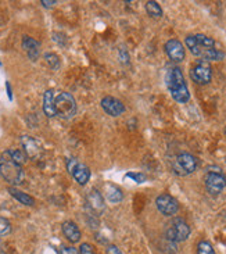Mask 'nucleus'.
I'll return each instance as SVG.
<instances>
[{
    "mask_svg": "<svg viewBox=\"0 0 226 254\" xmlns=\"http://www.w3.org/2000/svg\"><path fill=\"white\" fill-rule=\"evenodd\" d=\"M26 160H28L26 154L20 149H7L0 154V161L14 163V164H18V166L21 167L25 164Z\"/></svg>",
    "mask_w": 226,
    "mask_h": 254,
    "instance_id": "obj_15",
    "label": "nucleus"
},
{
    "mask_svg": "<svg viewBox=\"0 0 226 254\" xmlns=\"http://www.w3.org/2000/svg\"><path fill=\"white\" fill-rule=\"evenodd\" d=\"M156 206L158 211L165 217H174L179 210V204L176 202V199H174L171 194H166V193H163L157 197Z\"/></svg>",
    "mask_w": 226,
    "mask_h": 254,
    "instance_id": "obj_9",
    "label": "nucleus"
},
{
    "mask_svg": "<svg viewBox=\"0 0 226 254\" xmlns=\"http://www.w3.org/2000/svg\"><path fill=\"white\" fill-rule=\"evenodd\" d=\"M56 113L62 120H70L77 114V102L71 93L61 92L56 96Z\"/></svg>",
    "mask_w": 226,
    "mask_h": 254,
    "instance_id": "obj_3",
    "label": "nucleus"
},
{
    "mask_svg": "<svg viewBox=\"0 0 226 254\" xmlns=\"http://www.w3.org/2000/svg\"><path fill=\"white\" fill-rule=\"evenodd\" d=\"M165 235L166 239L174 242V243L183 242L190 235V227L182 218H174L168 224Z\"/></svg>",
    "mask_w": 226,
    "mask_h": 254,
    "instance_id": "obj_5",
    "label": "nucleus"
},
{
    "mask_svg": "<svg viewBox=\"0 0 226 254\" xmlns=\"http://www.w3.org/2000/svg\"><path fill=\"white\" fill-rule=\"evenodd\" d=\"M67 168L72 178L78 182L79 185H86L90 179V169L89 167L85 166L83 163L78 161L77 158H68L67 160Z\"/></svg>",
    "mask_w": 226,
    "mask_h": 254,
    "instance_id": "obj_7",
    "label": "nucleus"
},
{
    "mask_svg": "<svg viewBox=\"0 0 226 254\" xmlns=\"http://www.w3.org/2000/svg\"><path fill=\"white\" fill-rule=\"evenodd\" d=\"M79 254H96L93 246L89 243H82L79 247Z\"/></svg>",
    "mask_w": 226,
    "mask_h": 254,
    "instance_id": "obj_25",
    "label": "nucleus"
},
{
    "mask_svg": "<svg viewBox=\"0 0 226 254\" xmlns=\"http://www.w3.org/2000/svg\"><path fill=\"white\" fill-rule=\"evenodd\" d=\"M185 43L196 57L201 59V62H221L225 57V53L217 47V42L203 34L189 35Z\"/></svg>",
    "mask_w": 226,
    "mask_h": 254,
    "instance_id": "obj_1",
    "label": "nucleus"
},
{
    "mask_svg": "<svg viewBox=\"0 0 226 254\" xmlns=\"http://www.w3.org/2000/svg\"><path fill=\"white\" fill-rule=\"evenodd\" d=\"M86 204L87 207L92 210V212H95L96 215H100L105 209L104 199L102 196V193L96 189H92L90 192L86 194Z\"/></svg>",
    "mask_w": 226,
    "mask_h": 254,
    "instance_id": "obj_13",
    "label": "nucleus"
},
{
    "mask_svg": "<svg viewBox=\"0 0 226 254\" xmlns=\"http://www.w3.org/2000/svg\"><path fill=\"white\" fill-rule=\"evenodd\" d=\"M21 145H22L24 153H25L28 158L38 160L43 153V149H42L41 143L36 139H34L32 136H26V135L21 136Z\"/></svg>",
    "mask_w": 226,
    "mask_h": 254,
    "instance_id": "obj_11",
    "label": "nucleus"
},
{
    "mask_svg": "<svg viewBox=\"0 0 226 254\" xmlns=\"http://www.w3.org/2000/svg\"><path fill=\"white\" fill-rule=\"evenodd\" d=\"M9 193L16 200H18L24 206H35V199L32 196H29L28 193L22 192V190H20L17 188H14V186H10Z\"/></svg>",
    "mask_w": 226,
    "mask_h": 254,
    "instance_id": "obj_19",
    "label": "nucleus"
},
{
    "mask_svg": "<svg viewBox=\"0 0 226 254\" xmlns=\"http://www.w3.org/2000/svg\"><path fill=\"white\" fill-rule=\"evenodd\" d=\"M174 172L176 175H189L197 168V158L189 153H181L174 161Z\"/></svg>",
    "mask_w": 226,
    "mask_h": 254,
    "instance_id": "obj_6",
    "label": "nucleus"
},
{
    "mask_svg": "<svg viewBox=\"0 0 226 254\" xmlns=\"http://www.w3.org/2000/svg\"><path fill=\"white\" fill-rule=\"evenodd\" d=\"M41 4H43V7H47V9H49V7H53L54 4H57V1H56V0H52V1L42 0V1H41Z\"/></svg>",
    "mask_w": 226,
    "mask_h": 254,
    "instance_id": "obj_29",
    "label": "nucleus"
},
{
    "mask_svg": "<svg viewBox=\"0 0 226 254\" xmlns=\"http://www.w3.org/2000/svg\"><path fill=\"white\" fill-rule=\"evenodd\" d=\"M43 111L49 118L57 117V113H56V96H54V90H52V89L44 92Z\"/></svg>",
    "mask_w": 226,
    "mask_h": 254,
    "instance_id": "obj_18",
    "label": "nucleus"
},
{
    "mask_svg": "<svg viewBox=\"0 0 226 254\" xmlns=\"http://www.w3.org/2000/svg\"><path fill=\"white\" fill-rule=\"evenodd\" d=\"M105 254H122V252L117 247V246H108L107 249H105Z\"/></svg>",
    "mask_w": 226,
    "mask_h": 254,
    "instance_id": "obj_28",
    "label": "nucleus"
},
{
    "mask_svg": "<svg viewBox=\"0 0 226 254\" xmlns=\"http://www.w3.org/2000/svg\"><path fill=\"white\" fill-rule=\"evenodd\" d=\"M105 196L107 200L110 203H120L123 199V194L120 188H117L115 185H107L105 186Z\"/></svg>",
    "mask_w": 226,
    "mask_h": 254,
    "instance_id": "obj_20",
    "label": "nucleus"
},
{
    "mask_svg": "<svg viewBox=\"0 0 226 254\" xmlns=\"http://www.w3.org/2000/svg\"><path fill=\"white\" fill-rule=\"evenodd\" d=\"M60 254H79V252L75 247H67V246H62L60 249Z\"/></svg>",
    "mask_w": 226,
    "mask_h": 254,
    "instance_id": "obj_27",
    "label": "nucleus"
},
{
    "mask_svg": "<svg viewBox=\"0 0 226 254\" xmlns=\"http://www.w3.org/2000/svg\"><path fill=\"white\" fill-rule=\"evenodd\" d=\"M61 229H62L64 236L67 237L71 243H78L79 240H81V236H82V235H81V231H79L78 225H77L75 222H72V221H65V222H62Z\"/></svg>",
    "mask_w": 226,
    "mask_h": 254,
    "instance_id": "obj_17",
    "label": "nucleus"
},
{
    "mask_svg": "<svg viewBox=\"0 0 226 254\" xmlns=\"http://www.w3.org/2000/svg\"><path fill=\"white\" fill-rule=\"evenodd\" d=\"M197 254H215V252L211 243H208L207 240H203L197 245Z\"/></svg>",
    "mask_w": 226,
    "mask_h": 254,
    "instance_id": "obj_23",
    "label": "nucleus"
},
{
    "mask_svg": "<svg viewBox=\"0 0 226 254\" xmlns=\"http://www.w3.org/2000/svg\"><path fill=\"white\" fill-rule=\"evenodd\" d=\"M166 88L169 90L171 96L174 97L178 103H187L190 99V92L187 89V85L185 82L182 71L178 67L169 68L165 75Z\"/></svg>",
    "mask_w": 226,
    "mask_h": 254,
    "instance_id": "obj_2",
    "label": "nucleus"
},
{
    "mask_svg": "<svg viewBox=\"0 0 226 254\" xmlns=\"http://www.w3.org/2000/svg\"><path fill=\"white\" fill-rule=\"evenodd\" d=\"M0 176L7 182L13 185L14 188L24 182V169L22 167L14 164V163H6V161H0Z\"/></svg>",
    "mask_w": 226,
    "mask_h": 254,
    "instance_id": "obj_4",
    "label": "nucleus"
},
{
    "mask_svg": "<svg viewBox=\"0 0 226 254\" xmlns=\"http://www.w3.org/2000/svg\"><path fill=\"white\" fill-rule=\"evenodd\" d=\"M205 188L211 194H219L226 188V176L221 172V169L209 171L205 175Z\"/></svg>",
    "mask_w": 226,
    "mask_h": 254,
    "instance_id": "obj_8",
    "label": "nucleus"
},
{
    "mask_svg": "<svg viewBox=\"0 0 226 254\" xmlns=\"http://www.w3.org/2000/svg\"><path fill=\"white\" fill-rule=\"evenodd\" d=\"M22 49L25 50L26 56L32 60L36 62L39 59V54H41V43L35 41L34 38L31 36H24L22 38Z\"/></svg>",
    "mask_w": 226,
    "mask_h": 254,
    "instance_id": "obj_16",
    "label": "nucleus"
},
{
    "mask_svg": "<svg viewBox=\"0 0 226 254\" xmlns=\"http://www.w3.org/2000/svg\"><path fill=\"white\" fill-rule=\"evenodd\" d=\"M120 56H121L122 62H123V63H128V60H129V56L126 54V52H125V49H122L121 53H120Z\"/></svg>",
    "mask_w": 226,
    "mask_h": 254,
    "instance_id": "obj_30",
    "label": "nucleus"
},
{
    "mask_svg": "<svg viewBox=\"0 0 226 254\" xmlns=\"http://www.w3.org/2000/svg\"><path fill=\"white\" fill-rule=\"evenodd\" d=\"M146 11L150 17L161 18L163 17V9L157 1H147L146 3Z\"/></svg>",
    "mask_w": 226,
    "mask_h": 254,
    "instance_id": "obj_21",
    "label": "nucleus"
},
{
    "mask_svg": "<svg viewBox=\"0 0 226 254\" xmlns=\"http://www.w3.org/2000/svg\"><path fill=\"white\" fill-rule=\"evenodd\" d=\"M126 176H128V178H132V179H135L138 184H143V182L147 179L144 174H126Z\"/></svg>",
    "mask_w": 226,
    "mask_h": 254,
    "instance_id": "obj_26",
    "label": "nucleus"
},
{
    "mask_svg": "<svg viewBox=\"0 0 226 254\" xmlns=\"http://www.w3.org/2000/svg\"><path fill=\"white\" fill-rule=\"evenodd\" d=\"M102 107L105 113L111 117H120L125 113V106L122 105L121 100L113 96H105L102 99Z\"/></svg>",
    "mask_w": 226,
    "mask_h": 254,
    "instance_id": "obj_12",
    "label": "nucleus"
},
{
    "mask_svg": "<svg viewBox=\"0 0 226 254\" xmlns=\"http://www.w3.org/2000/svg\"><path fill=\"white\" fill-rule=\"evenodd\" d=\"M190 78L199 85H207L212 78V70L207 62H200L190 70Z\"/></svg>",
    "mask_w": 226,
    "mask_h": 254,
    "instance_id": "obj_10",
    "label": "nucleus"
},
{
    "mask_svg": "<svg viewBox=\"0 0 226 254\" xmlns=\"http://www.w3.org/2000/svg\"><path fill=\"white\" fill-rule=\"evenodd\" d=\"M44 60H46V63L49 64V67H50L52 70L57 71L60 68V59H59L54 53H46V54H44Z\"/></svg>",
    "mask_w": 226,
    "mask_h": 254,
    "instance_id": "obj_22",
    "label": "nucleus"
},
{
    "mask_svg": "<svg viewBox=\"0 0 226 254\" xmlns=\"http://www.w3.org/2000/svg\"><path fill=\"white\" fill-rule=\"evenodd\" d=\"M165 52L171 60L179 63L185 60V47L178 39H171L165 43Z\"/></svg>",
    "mask_w": 226,
    "mask_h": 254,
    "instance_id": "obj_14",
    "label": "nucleus"
},
{
    "mask_svg": "<svg viewBox=\"0 0 226 254\" xmlns=\"http://www.w3.org/2000/svg\"><path fill=\"white\" fill-rule=\"evenodd\" d=\"M11 232V224L7 218L0 217V236H6Z\"/></svg>",
    "mask_w": 226,
    "mask_h": 254,
    "instance_id": "obj_24",
    "label": "nucleus"
}]
</instances>
